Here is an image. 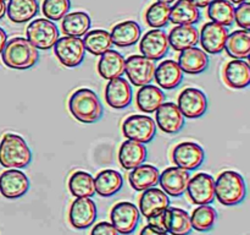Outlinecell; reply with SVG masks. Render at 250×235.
<instances>
[{"mask_svg":"<svg viewBox=\"0 0 250 235\" xmlns=\"http://www.w3.org/2000/svg\"><path fill=\"white\" fill-rule=\"evenodd\" d=\"M190 1H192L198 9H204V7H207L212 0H190Z\"/></svg>","mask_w":250,"mask_h":235,"instance_id":"cell-46","label":"cell"},{"mask_svg":"<svg viewBox=\"0 0 250 235\" xmlns=\"http://www.w3.org/2000/svg\"><path fill=\"white\" fill-rule=\"evenodd\" d=\"M163 228L171 235H189L193 230L190 214L182 208H166L163 212Z\"/></svg>","mask_w":250,"mask_h":235,"instance_id":"cell-21","label":"cell"},{"mask_svg":"<svg viewBox=\"0 0 250 235\" xmlns=\"http://www.w3.org/2000/svg\"><path fill=\"white\" fill-rule=\"evenodd\" d=\"M155 113V124L165 134H178L185 126L186 118L175 103L164 102Z\"/></svg>","mask_w":250,"mask_h":235,"instance_id":"cell-17","label":"cell"},{"mask_svg":"<svg viewBox=\"0 0 250 235\" xmlns=\"http://www.w3.org/2000/svg\"><path fill=\"white\" fill-rule=\"evenodd\" d=\"M159 176L160 171L156 166L143 163L132 169L128 175V181L132 188L136 191H144L158 185Z\"/></svg>","mask_w":250,"mask_h":235,"instance_id":"cell-27","label":"cell"},{"mask_svg":"<svg viewBox=\"0 0 250 235\" xmlns=\"http://www.w3.org/2000/svg\"><path fill=\"white\" fill-rule=\"evenodd\" d=\"M205 159V152L197 142L185 141L178 143L172 151V161L176 166L185 170H195Z\"/></svg>","mask_w":250,"mask_h":235,"instance_id":"cell-10","label":"cell"},{"mask_svg":"<svg viewBox=\"0 0 250 235\" xmlns=\"http://www.w3.org/2000/svg\"><path fill=\"white\" fill-rule=\"evenodd\" d=\"M227 37H229V31L226 27L210 21L202 27L199 42L205 53L220 54L225 50Z\"/></svg>","mask_w":250,"mask_h":235,"instance_id":"cell-18","label":"cell"},{"mask_svg":"<svg viewBox=\"0 0 250 235\" xmlns=\"http://www.w3.org/2000/svg\"><path fill=\"white\" fill-rule=\"evenodd\" d=\"M247 184L234 170H225L215 180V198L224 206H237L246 200Z\"/></svg>","mask_w":250,"mask_h":235,"instance_id":"cell-4","label":"cell"},{"mask_svg":"<svg viewBox=\"0 0 250 235\" xmlns=\"http://www.w3.org/2000/svg\"><path fill=\"white\" fill-rule=\"evenodd\" d=\"M5 14H6V4L5 0H0V20L4 19Z\"/></svg>","mask_w":250,"mask_h":235,"instance_id":"cell-47","label":"cell"},{"mask_svg":"<svg viewBox=\"0 0 250 235\" xmlns=\"http://www.w3.org/2000/svg\"><path fill=\"white\" fill-rule=\"evenodd\" d=\"M227 54L233 59H248L250 55V32L237 29L229 34L225 44Z\"/></svg>","mask_w":250,"mask_h":235,"instance_id":"cell-34","label":"cell"},{"mask_svg":"<svg viewBox=\"0 0 250 235\" xmlns=\"http://www.w3.org/2000/svg\"><path fill=\"white\" fill-rule=\"evenodd\" d=\"M68 190L76 197H92L95 193L94 178L87 171H75L68 179Z\"/></svg>","mask_w":250,"mask_h":235,"instance_id":"cell-37","label":"cell"},{"mask_svg":"<svg viewBox=\"0 0 250 235\" xmlns=\"http://www.w3.org/2000/svg\"><path fill=\"white\" fill-rule=\"evenodd\" d=\"M156 1H161V2H166V4H171V2L176 1V0H156Z\"/></svg>","mask_w":250,"mask_h":235,"instance_id":"cell-49","label":"cell"},{"mask_svg":"<svg viewBox=\"0 0 250 235\" xmlns=\"http://www.w3.org/2000/svg\"><path fill=\"white\" fill-rule=\"evenodd\" d=\"M155 61L144 55H131L125 59V73L136 87L149 85L154 80Z\"/></svg>","mask_w":250,"mask_h":235,"instance_id":"cell-9","label":"cell"},{"mask_svg":"<svg viewBox=\"0 0 250 235\" xmlns=\"http://www.w3.org/2000/svg\"><path fill=\"white\" fill-rule=\"evenodd\" d=\"M139 235H168V233L165 232L164 229L155 227V225L148 224L141 230Z\"/></svg>","mask_w":250,"mask_h":235,"instance_id":"cell-44","label":"cell"},{"mask_svg":"<svg viewBox=\"0 0 250 235\" xmlns=\"http://www.w3.org/2000/svg\"><path fill=\"white\" fill-rule=\"evenodd\" d=\"M71 9V0H43L42 12L45 19L56 22L62 20Z\"/></svg>","mask_w":250,"mask_h":235,"instance_id":"cell-41","label":"cell"},{"mask_svg":"<svg viewBox=\"0 0 250 235\" xmlns=\"http://www.w3.org/2000/svg\"><path fill=\"white\" fill-rule=\"evenodd\" d=\"M234 21L242 29H250V2L244 1L234 7Z\"/></svg>","mask_w":250,"mask_h":235,"instance_id":"cell-42","label":"cell"},{"mask_svg":"<svg viewBox=\"0 0 250 235\" xmlns=\"http://www.w3.org/2000/svg\"><path fill=\"white\" fill-rule=\"evenodd\" d=\"M166 95L163 90L154 85L142 86L136 95V104L139 110L144 113L156 112L159 107L165 102Z\"/></svg>","mask_w":250,"mask_h":235,"instance_id":"cell-32","label":"cell"},{"mask_svg":"<svg viewBox=\"0 0 250 235\" xmlns=\"http://www.w3.org/2000/svg\"><path fill=\"white\" fill-rule=\"evenodd\" d=\"M110 36H111L112 44L120 48H126V47L134 46L141 39L142 28L138 22L133 20H127V21L115 24Z\"/></svg>","mask_w":250,"mask_h":235,"instance_id":"cell-26","label":"cell"},{"mask_svg":"<svg viewBox=\"0 0 250 235\" xmlns=\"http://www.w3.org/2000/svg\"><path fill=\"white\" fill-rule=\"evenodd\" d=\"M208 16L215 24L232 26L234 22V6L229 0H212L208 5Z\"/></svg>","mask_w":250,"mask_h":235,"instance_id":"cell-38","label":"cell"},{"mask_svg":"<svg viewBox=\"0 0 250 235\" xmlns=\"http://www.w3.org/2000/svg\"><path fill=\"white\" fill-rule=\"evenodd\" d=\"M90 235H119V232L109 222H100L93 227Z\"/></svg>","mask_w":250,"mask_h":235,"instance_id":"cell-43","label":"cell"},{"mask_svg":"<svg viewBox=\"0 0 250 235\" xmlns=\"http://www.w3.org/2000/svg\"><path fill=\"white\" fill-rule=\"evenodd\" d=\"M39 53L23 37L9 39L1 51V60L5 66L14 70H27L38 63Z\"/></svg>","mask_w":250,"mask_h":235,"instance_id":"cell-2","label":"cell"},{"mask_svg":"<svg viewBox=\"0 0 250 235\" xmlns=\"http://www.w3.org/2000/svg\"><path fill=\"white\" fill-rule=\"evenodd\" d=\"M133 91L131 83L121 76L109 80L105 88V100L114 109H125L132 103Z\"/></svg>","mask_w":250,"mask_h":235,"instance_id":"cell-19","label":"cell"},{"mask_svg":"<svg viewBox=\"0 0 250 235\" xmlns=\"http://www.w3.org/2000/svg\"><path fill=\"white\" fill-rule=\"evenodd\" d=\"M71 115L83 124H94L104 115V108L94 91L80 88L71 94L68 99Z\"/></svg>","mask_w":250,"mask_h":235,"instance_id":"cell-1","label":"cell"},{"mask_svg":"<svg viewBox=\"0 0 250 235\" xmlns=\"http://www.w3.org/2000/svg\"><path fill=\"white\" fill-rule=\"evenodd\" d=\"M29 190V179L19 169H7L0 174V193L5 198L16 200Z\"/></svg>","mask_w":250,"mask_h":235,"instance_id":"cell-14","label":"cell"},{"mask_svg":"<svg viewBox=\"0 0 250 235\" xmlns=\"http://www.w3.org/2000/svg\"><path fill=\"white\" fill-rule=\"evenodd\" d=\"M189 179L190 174L188 170L178 166H168L159 176V184L167 196L181 197L187 190Z\"/></svg>","mask_w":250,"mask_h":235,"instance_id":"cell-16","label":"cell"},{"mask_svg":"<svg viewBox=\"0 0 250 235\" xmlns=\"http://www.w3.org/2000/svg\"><path fill=\"white\" fill-rule=\"evenodd\" d=\"M216 210L210 205H200L195 208L190 215L192 228L197 232H210L217 222Z\"/></svg>","mask_w":250,"mask_h":235,"instance_id":"cell-39","label":"cell"},{"mask_svg":"<svg viewBox=\"0 0 250 235\" xmlns=\"http://www.w3.org/2000/svg\"><path fill=\"white\" fill-rule=\"evenodd\" d=\"M32 152L17 134H6L0 142V164L7 169H24L31 164Z\"/></svg>","mask_w":250,"mask_h":235,"instance_id":"cell-3","label":"cell"},{"mask_svg":"<svg viewBox=\"0 0 250 235\" xmlns=\"http://www.w3.org/2000/svg\"><path fill=\"white\" fill-rule=\"evenodd\" d=\"M167 38L173 50L182 51L199 43V32L193 24H180L171 29Z\"/></svg>","mask_w":250,"mask_h":235,"instance_id":"cell-29","label":"cell"},{"mask_svg":"<svg viewBox=\"0 0 250 235\" xmlns=\"http://www.w3.org/2000/svg\"><path fill=\"white\" fill-rule=\"evenodd\" d=\"M154 80L164 90H175L182 83L183 71L177 61L167 59L156 66Z\"/></svg>","mask_w":250,"mask_h":235,"instance_id":"cell-22","label":"cell"},{"mask_svg":"<svg viewBox=\"0 0 250 235\" xmlns=\"http://www.w3.org/2000/svg\"><path fill=\"white\" fill-rule=\"evenodd\" d=\"M110 219L119 234L129 235L138 227L141 212L134 203L122 201V202H117L111 208Z\"/></svg>","mask_w":250,"mask_h":235,"instance_id":"cell-8","label":"cell"},{"mask_svg":"<svg viewBox=\"0 0 250 235\" xmlns=\"http://www.w3.org/2000/svg\"><path fill=\"white\" fill-rule=\"evenodd\" d=\"M53 48L58 60L66 68H77L84 60V44L80 37H61Z\"/></svg>","mask_w":250,"mask_h":235,"instance_id":"cell-6","label":"cell"},{"mask_svg":"<svg viewBox=\"0 0 250 235\" xmlns=\"http://www.w3.org/2000/svg\"><path fill=\"white\" fill-rule=\"evenodd\" d=\"M6 14L14 24H26L39 14V4L37 0H9Z\"/></svg>","mask_w":250,"mask_h":235,"instance_id":"cell-31","label":"cell"},{"mask_svg":"<svg viewBox=\"0 0 250 235\" xmlns=\"http://www.w3.org/2000/svg\"><path fill=\"white\" fill-rule=\"evenodd\" d=\"M92 26L90 16L84 11L68 12L62 19L61 28L65 36L82 37L87 33Z\"/></svg>","mask_w":250,"mask_h":235,"instance_id":"cell-35","label":"cell"},{"mask_svg":"<svg viewBox=\"0 0 250 235\" xmlns=\"http://www.w3.org/2000/svg\"><path fill=\"white\" fill-rule=\"evenodd\" d=\"M224 81L229 87L243 90L250 85V66L247 61L234 59L224 68Z\"/></svg>","mask_w":250,"mask_h":235,"instance_id":"cell-24","label":"cell"},{"mask_svg":"<svg viewBox=\"0 0 250 235\" xmlns=\"http://www.w3.org/2000/svg\"><path fill=\"white\" fill-rule=\"evenodd\" d=\"M98 217L97 205L90 197H77L68 210V222L76 229H87Z\"/></svg>","mask_w":250,"mask_h":235,"instance_id":"cell-11","label":"cell"},{"mask_svg":"<svg viewBox=\"0 0 250 235\" xmlns=\"http://www.w3.org/2000/svg\"><path fill=\"white\" fill-rule=\"evenodd\" d=\"M82 41L84 44L85 51L97 56H100L105 51L112 48L111 36L106 29L97 28L88 31L84 34V39H82Z\"/></svg>","mask_w":250,"mask_h":235,"instance_id":"cell-36","label":"cell"},{"mask_svg":"<svg viewBox=\"0 0 250 235\" xmlns=\"http://www.w3.org/2000/svg\"><path fill=\"white\" fill-rule=\"evenodd\" d=\"M122 132L128 140L146 144L153 141L155 137L156 124L153 118L148 115H129L122 124Z\"/></svg>","mask_w":250,"mask_h":235,"instance_id":"cell-7","label":"cell"},{"mask_svg":"<svg viewBox=\"0 0 250 235\" xmlns=\"http://www.w3.org/2000/svg\"><path fill=\"white\" fill-rule=\"evenodd\" d=\"M148 151L143 143L132 140H127L119 149V162L122 168L132 170L146 161Z\"/></svg>","mask_w":250,"mask_h":235,"instance_id":"cell-25","label":"cell"},{"mask_svg":"<svg viewBox=\"0 0 250 235\" xmlns=\"http://www.w3.org/2000/svg\"><path fill=\"white\" fill-rule=\"evenodd\" d=\"M6 42H7L6 32H5L4 29H2L1 27H0V54H1V51H2V49H4V47H5V44H6Z\"/></svg>","mask_w":250,"mask_h":235,"instance_id":"cell-45","label":"cell"},{"mask_svg":"<svg viewBox=\"0 0 250 235\" xmlns=\"http://www.w3.org/2000/svg\"><path fill=\"white\" fill-rule=\"evenodd\" d=\"M170 7V4L161 1H156L151 4L146 9V15H144L148 26L151 27V28H164V27L167 26V24L170 22L168 21Z\"/></svg>","mask_w":250,"mask_h":235,"instance_id":"cell-40","label":"cell"},{"mask_svg":"<svg viewBox=\"0 0 250 235\" xmlns=\"http://www.w3.org/2000/svg\"><path fill=\"white\" fill-rule=\"evenodd\" d=\"M183 117L188 119L202 118L208 110L207 94L202 90L194 87H188L178 95V104Z\"/></svg>","mask_w":250,"mask_h":235,"instance_id":"cell-13","label":"cell"},{"mask_svg":"<svg viewBox=\"0 0 250 235\" xmlns=\"http://www.w3.org/2000/svg\"><path fill=\"white\" fill-rule=\"evenodd\" d=\"M178 65L183 72L189 75H198L204 72L209 66V56L203 49L190 47L181 51L178 55Z\"/></svg>","mask_w":250,"mask_h":235,"instance_id":"cell-23","label":"cell"},{"mask_svg":"<svg viewBox=\"0 0 250 235\" xmlns=\"http://www.w3.org/2000/svg\"><path fill=\"white\" fill-rule=\"evenodd\" d=\"M186 191L194 205H211L215 201V179L208 173H198L189 179Z\"/></svg>","mask_w":250,"mask_h":235,"instance_id":"cell-12","label":"cell"},{"mask_svg":"<svg viewBox=\"0 0 250 235\" xmlns=\"http://www.w3.org/2000/svg\"><path fill=\"white\" fill-rule=\"evenodd\" d=\"M95 193L100 197H111L116 195L124 186V178L121 173L114 169L102 170L94 179Z\"/></svg>","mask_w":250,"mask_h":235,"instance_id":"cell-28","label":"cell"},{"mask_svg":"<svg viewBox=\"0 0 250 235\" xmlns=\"http://www.w3.org/2000/svg\"><path fill=\"white\" fill-rule=\"evenodd\" d=\"M98 72L105 80L120 77L125 73V58L117 50L105 51L98 61Z\"/></svg>","mask_w":250,"mask_h":235,"instance_id":"cell-30","label":"cell"},{"mask_svg":"<svg viewBox=\"0 0 250 235\" xmlns=\"http://www.w3.org/2000/svg\"><path fill=\"white\" fill-rule=\"evenodd\" d=\"M200 20V11L190 0H176L170 7L168 21L177 24H195Z\"/></svg>","mask_w":250,"mask_h":235,"instance_id":"cell-33","label":"cell"},{"mask_svg":"<svg viewBox=\"0 0 250 235\" xmlns=\"http://www.w3.org/2000/svg\"><path fill=\"white\" fill-rule=\"evenodd\" d=\"M170 207V197L158 188H150L144 190L139 198V212L146 218L155 217Z\"/></svg>","mask_w":250,"mask_h":235,"instance_id":"cell-20","label":"cell"},{"mask_svg":"<svg viewBox=\"0 0 250 235\" xmlns=\"http://www.w3.org/2000/svg\"><path fill=\"white\" fill-rule=\"evenodd\" d=\"M26 36L27 41L38 50H49L60 38V31L55 22L48 19H37L27 26Z\"/></svg>","mask_w":250,"mask_h":235,"instance_id":"cell-5","label":"cell"},{"mask_svg":"<svg viewBox=\"0 0 250 235\" xmlns=\"http://www.w3.org/2000/svg\"><path fill=\"white\" fill-rule=\"evenodd\" d=\"M229 1H231L232 4H242V2H244V1H248V0H229Z\"/></svg>","mask_w":250,"mask_h":235,"instance_id":"cell-48","label":"cell"},{"mask_svg":"<svg viewBox=\"0 0 250 235\" xmlns=\"http://www.w3.org/2000/svg\"><path fill=\"white\" fill-rule=\"evenodd\" d=\"M139 50L144 56L156 61L163 59L167 54L170 44H168L167 34L164 29H150L139 39Z\"/></svg>","mask_w":250,"mask_h":235,"instance_id":"cell-15","label":"cell"}]
</instances>
